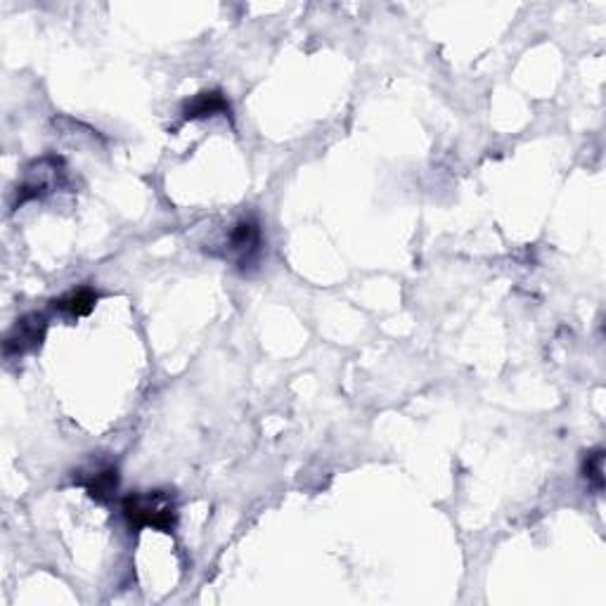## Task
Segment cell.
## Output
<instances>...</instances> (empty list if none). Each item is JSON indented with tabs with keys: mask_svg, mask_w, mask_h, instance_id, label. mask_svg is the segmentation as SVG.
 <instances>
[{
	"mask_svg": "<svg viewBox=\"0 0 606 606\" xmlns=\"http://www.w3.org/2000/svg\"><path fill=\"white\" fill-rule=\"evenodd\" d=\"M223 256L235 261L237 266H251L261 251V225L256 218L242 216L230 225L223 240Z\"/></svg>",
	"mask_w": 606,
	"mask_h": 606,
	"instance_id": "cell-2",
	"label": "cell"
},
{
	"mask_svg": "<svg viewBox=\"0 0 606 606\" xmlns=\"http://www.w3.org/2000/svg\"><path fill=\"white\" fill-rule=\"evenodd\" d=\"M98 303V292L90 287H81V289H72L69 294L60 296L55 301L57 311L72 315V318H81V315H88Z\"/></svg>",
	"mask_w": 606,
	"mask_h": 606,
	"instance_id": "cell-7",
	"label": "cell"
},
{
	"mask_svg": "<svg viewBox=\"0 0 606 606\" xmlns=\"http://www.w3.org/2000/svg\"><path fill=\"white\" fill-rule=\"evenodd\" d=\"M121 512L128 526L140 531V528H154V531L171 533L176 528L178 512L176 500L169 491H147L133 493L121 502Z\"/></svg>",
	"mask_w": 606,
	"mask_h": 606,
	"instance_id": "cell-1",
	"label": "cell"
},
{
	"mask_svg": "<svg viewBox=\"0 0 606 606\" xmlns=\"http://www.w3.org/2000/svg\"><path fill=\"white\" fill-rule=\"evenodd\" d=\"M585 479H588L597 491L604 488V450H595V453L588 455V460L583 464Z\"/></svg>",
	"mask_w": 606,
	"mask_h": 606,
	"instance_id": "cell-8",
	"label": "cell"
},
{
	"mask_svg": "<svg viewBox=\"0 0 606 606\" xmlns=\"http://www.w3.org/2000/svg\"><path fill=\"white\" fill-rule=\"evenodd\" d=\"M45 332H48V320L41 313H29L19 318L15 325L10 327L8 337H5L3 351L5 356H24V353L36 351L43 344Z\"/></svg>",
	"mask_w": 606,
	"mask_h": 606,
	"instance_id": "cell-4",
	"label": "cell"
},
{
	"mask_svg": "<svg viewBox=\"0 0 606 606\" xmlns=\"http://www.w3.org/2000/svg\"><path fill=\"white\" fill-rule=\"evenodd\" d=\"M225 112H230V105L221 90H204V93L195 95V98L185 105L183 116L190 121V119H206V116H216Z\"/></svg>",
	"mask_w": 606,
	"mask_h": 606,
	"instance_id": "cell-6",
	"label": "cell"
},
{
	"mask_svg": "<svg viewBox=\"0 0 606 606\" xmlns=\"http://www.w3.org/2000/svg\"><path fill=\"white\" fill-rule=\"evenodd\" d=\"M76 481L86 486L88 495L98 502H109L116 495L119 488V472L112 464H98V467L88 469V472H79Z\"/></svg>",
	"mask_w": 606,
	"mask_h": 606,
	"instance_id": "cell-5",
	"label": "cell"
},
{
	"mask_svg": "<svg viewBox=\"0 0 606 606\" xmlns=\"http://www.w3.org/2000/svg\"><path fill=\"white\" fill-rule=\"evenodd\" d=\"M62 161L60 159H41L29 166L27 176L17 185V206L31 202V199H41L50 195L62 183Z\"/></svg>",
	"mask_w": 606,
	"mask_h": 606,
	"instance_id": "cell-3",
	"label": "cell"
}]
</instances>
